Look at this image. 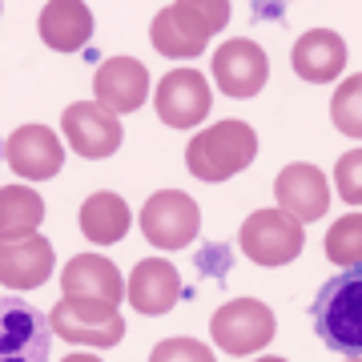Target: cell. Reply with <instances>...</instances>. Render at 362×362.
I'll return each mask as SVG.
<instances>
[{"instance_id": "cell-4", "label": "cell", "mask_w": 362, "mask_h": 362, "mask_svg": "<svg viewBox=\"0 0 362 362\" xmlns=\"http://www.w3.org/2000/svg\"><path fill=\"white\" fill-rule=\"evenodd\" d=\"M238 246L250 262L270 270V266H286L302 254L306 233H302V221H294L282 209H258L246 218V226L238 233Z\"/></svg>"}, {"instance_id": "cell-17", "label": "cell", "mask_w": 362, "mask_h": 362, "mask_svg": "<svg viewBox=\"0 0 362 362\" xmlns=\"http://www.w3.org/2000/svg\"><path fill=\"white\" fill-rule=\"evenodd\" d=\"M52 270V246L33 233L25 242H4V286H16V290H28V286L45 282Z\"/></svg>"}, {"instance_id": "cell-14", "label": "cell", "mask_w": 362, "mask_h": 362, "mask_svg": "<svg viewBox=\"0 0 362 362\" xmlns=\"http://www.w3.org/2000/svg\"><path fill=\"white\" fill-rule=\"evenodd\" d=\"M290 65L302 81L310 85H326L334 81L342 69H346V45L334 28H310L294 40V52H290Z\"/></svg>"}, {"instance_id": "cell-15", "label": "cell", "mask_w": 362, "mask_h": 362, "mask_svg": "<svg viewBox=\"0 0 362 362\" xmlns=\"http://www.w3.org/2000/svg\"><path fill=\"white\" fill-rule=\"evenodd\" d=\"M4 157L21 177H52L65 161V149L45 125H21L4 145Z\"/></svg>"}, {"instance_id": "cell-22", "label": "cell", "mask_w": 362, "mask_h": 362, "mask_svg": "<svg viewBox=\"0 0 362 362\" xmlns=\"http://www.w3.org/2000/svg\"><path fill=\"white\" fill-rule=\"evenodd\" d=\"M326 254L342 270L346 266H362V214H346V218H338L330 226V233H326Z\"/></svg>"}, {"instance_id": "cell-21", "label": "cell", "mask_w": 362, "mask_h": 362, "mask_svg": "<svg viewBox=\"0 0 362 362\" xmlns=\"http://www.w3.org/2000/svg\"><path fill=\"white\" fill-rule=\"evenodd\" d=\"M0 202H4V242H25V238H33L37 221L45 218V202L33 189H25V185L4 189Z\"/></svg>"}, {"instance_id": "cell-9", "label": "cell", "mask_w": 362, "mask_h": 362, "mask_svg": "<svg viewBox=\"0 0 362 362\" xmlns=\"http://www.w3.org/2000/svg\"><path fill=\"white\" fill-rule=\"evenodd\" d=\"M266 77H270V61L254 40H226L214 52V81L226 97H254L266 85Z\"/></svg>"}, {"instance_id": "cell-2", "label": "cell", "mask_w": 362, "mask_h": 362, "mask_svg": "<svg viewBox=\"0 0 362 362\" xmlns=\"http://www.w3.org/2000/svg\"><path fill=\"white\" fill-rule=\"evenodd\" d=\"M65 302L85 322H113L121 302V274L101 254H77L61 274Z\"/></svg>"}, {"instance_id": "cell-8", "label": "cell", "mask_w": 362, "mask_h": 362, "mask_svg": "<svg viewBox=\"0 0 362 362\" xmlns=\"http://www.w3.org/2000/svg\"><path fill=\"white\" fill-rule=\"evenodd\" d=\"M214 342L230 354H254L270 342L278 330H274V314L270 306H262L258 298H233L226 302L218 314H214Z\"/></svg>"}, {"instance_id": "cell-19", "label": "cell", "mask_w": 362, "mask_h": 362, "mask_svg": "<svg viewBox=\"0 0 362 362\" xmlns=\"http://www.w3.org/2000/svg\"><path fill=\"white\" fill-rule=\"evenodd\" d=\"M129 230V209L117 194H93L81 206V233L93 238L97 246H113Z\"/></svg>"}, {"instance_id": "cell-16", "label": "cell", "mask_w": 362, "mask_h": 362, "mask_svg": "<svg viewBox=\"0 0 362 362\" xmlns=\"http://www.w3.org/2000/svg\"><path fill=\"white\" fill-rule=\"evenodd\" d=\"M181 298V278L177 270L161 258L137 262V270L129 278V302L137 314H165L173 310V302Z\"/></svg>"}, {"instance_id": "cell-10", "label": "cell", "mask_w": 362, "mask_h": 362, "mask_svg": "<svg viewBox=\"0 0 362 362\" xmlns=\"http://www.w3.org/2000/svg\"><path fill=\"white\" fill-rule=\"evenodd\" d=\"M274 197H278V209L294 221H318L330 209V185H326L322 169L306 165V161H294L278 173Z\"/></svg>"}, {"instance_id": "cell-1", "label": "cell", "mask_w": 362, "mask_h": 362, "mask_svg": "<svg viewBox=\"0 0 362 362\" xmlns=\"http://www.w3.org/2000/svg\"><path fill=\"white\" fill-rule=\"evenodd\" d=\"M314 334L342 358H362V266L326 278L310 306Z\"/></svg>"}, {"instance_id": "cell-12", "label": "cell", "mask_w": 362, "mask_h": 362, "mask_svg": "<svg viewBox=\"0 0 362 362\" xmlns=\"http://www.w3.org/2000/svg\"><path fill=\"white\" fill-rule=\"evenodd\" d=\"M61 125H65V137L73 145V153H81V157H109V153H117V145L125 137L117 113H109L101 105H69Z\"/></svg>"}, {"instance_id": "cell-28", "label": "cell", "mask_w": 362, "mask_h": 362, "mask_svg": "<svg viewBox=\"0 0 362 362\" xmlns=\"http://www.w3.org/2000/svg\"><path fill=\"white\" fill-rule=\"evenodd\" d=\"M350 362H362V358H350Z\"/></svg>"}, {"instance_id": "cell-13", "label": "cell", "mask_w": 362, "mask_h": 362, "mask_svg": "<svg viewBox=\"0 0 362 362\" xmlns=\"http://www.w3.org/2000/svg\"><path fill=\"white\" fill-rule=\"evenodd\" d=\"M93 89H97V105L101 109L133 113L145 101V93H149V69L141 61H133V57H113V61H105L97 69Z\"/></svg>"}, {"instance_id": "cell-7", "label": "cell", "mask_w": 362, "mask_h": 362, "mask_svg": "<svg viewBox=\"0 0 362 362\" xmlns=\"http://www.w3.org/2000/svg\"><path fill=\"white\" fill-rule=\"evenodd\" d=\"M202 230L197 202L181 189H157L141 209V233L157 250H181L189 246Z\"/></svg>"}, {"instance_id": "cell-26", "label": "cell", "mask_w": 362, "mask_h": 362, "mask_svg": "<svg viewBox=\"0 0 362 362\" xmlns=\"http://www.w3.org/2000/svg\"><path fill=\"white\" fill-rule=\"evenodd\" d=\"M65 362H101V358H93V354H69Z\"/></svg>"}, {"instance_id": "cell-5", "label": "cell", "mask_w": 362, "mask_h": 362, "mask_svg": "<svg viewBox=\"0 0 362 362\" xmlns=\"http://www.w3.org/2000/svg\"><path fill=\"white\" fill-rule=\"evenodd\" d=\"M221 25H226V4H169L153 21V45L165 57H194Z\"/></svg>"}, {"instance_id": "cell-6", "label": "cell", "mask_w": 362, "mask_h": 362, "mask_svg": "<svg viewBox=\"0 0 362 362\" xmlns=\"http://www.w3.org/2000/svg\"><path fill=\"white\" fill-rule=\"evenodd\" d=\"M52 334V318L40 314L28 298H4L0 362H49Z\"/></svg>"}, {"instance_id": "cell-20", "label": "cell", "mask_w": 362, "mask_h": 362, "mask_svg": "<svg viewBox=\"0 0 362 362\" xmlns=\"http://www.w3.org/2000/svg\"><path fill=\"white\" fill-rule=\"evenodd\" d=\"M49 318H52V330H57L61 338H69V342L117 346V342H121V334H125V322H121V318H113V322H85V318H77V314H73V306H69V302H61Z\"/></svg>"}, {"instance_id": "cell-11", "label": "cell", "mask_w": 362, "mask_h": 362, "mask_svg": "<svg viewBox=\"0 0 362 362\" xmlns=\"http://www.w3.org/2000/svg\"><path fill=\"white\" fill-rule=\"evenodd\" d=\"M209 113V85L197 69H177L165 73L157 85V117L169 129H189Z\"/></svg>"}, {"instance_id": "cell-24", "label": "cell", "mask_w": 362, "mask_h": 362, "mask_svg": "<svg viewBox=\"0 0 362 362\" xmlns=\"http://www.w3.org/2000/svg\"><path fill=\"white\" fill-rule=\"evenodd\" d=\"M334 185H338V194H342V202L362 206V149H350V153L338 157Z\"/></svg>"}, {"instance_id": "cell-3", "label": "cell", "mask_w": 362, "mask_h": 362, "mask_svg": "<svg viewBox=\"0 0 362 362\" xmlns=\"http://www.w3.org/2000/svg\"><path fill=\"white\" fill-rule=\"evenodd\" d=\"M254 153H258V137L246 121H218L214 129L189 141L185 165L202 181H226L233 173H242L254 161Z\"/></svg>"}, {"instance_id": "cell-27", "label": "cell", "mask_w": 362, "mask_h": 362, "mask_svg": "<svg viewBox=\"0 0 362 362\" xmlns=\"http://www.w3.org/2000/svg\"><path fill=\"white\" fill-rule=\"evenodd\" d=\"M258 362H286V358H274V354H266V358H258Z\"/></svg>"}, {"instance_id": "cell-25", "label": "cell", "mask_w": 362, "mask_h": 362, "mask_svg": "<svg viewBox=\"0 0 362 362\" xmlns=\"http://www.w3.org/2000/svg\"><path fill=\"white\" fill-rule=\"evenodd\" d=\"M149 362H214L209 346L194 342V338H165V342H157Z\"/></svg>"}, {"instance_id": "cell-18", "label": "cell", "mask_w": 362, "mask_h": 362, "mask_svg": "<svg viewBox=\"0 0 362 362\" xmlns=\"http://www.w3.org/2000/svg\"><path fill=\"white\" fill-rule=\"evenodd\" d=\"M93 33V16L85 4H45L40 13V37L45 45L61 52H73L85 45V37Z\"/></svg>"}, {"instance_id": "cell-23", "label": "cell", "mask_w": 362, "mask_h": 362, "mask_svg": "<svg viewBox=\"0 0 362 362\" xmlns=\"http://www.w3.org/2000/svg\"><path fill=\"white\" fill-rule=\"evenodd\" d=\"M330 121L346 137H362V73L338 85L334 101H330Z\"/></svg>"}]
</instances>
